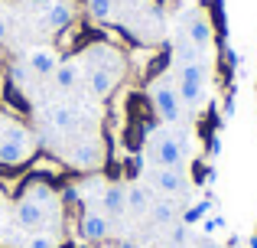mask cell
Instances as JSON below:
<instances>
[{
  "label": "cell",
  "mask_w": 257,
  "mask_h": 248,
  "mask_svg": "<svg viewBox=\"0 0 257 248\" xmlns=\"http://www.w3.org/2000/svg\"><path fill=\"white\" fill-rule=\"evenodd\" d=\"M33 153H36V137L23 124H17V121L0 124V167L4 170L30 163Z\"/></svg>",
  "instance_id": "6da1fadb"
},
{
  "label": "cell",
  "mask_w": 257,
  "mask_h": 248,
  "mask_svg": "<svg viewBox=\"0 0 257 248\" xmlns=\"http://www.w3.org/2000/svg\"><path fill=\"white\" fill-rule=\"evenodd\" d=\"M176 92H179V98H182L186 108H199V105L205 102V92H208V65L205 62L179 65V82H176Z\"/></svg>",
  "instance_id": "7a4b0ae2"
},
{
  "label": "cell",
  "mask_w": 257,
  "mask_h": 248,
  "mask_svg": "<svg viewBox=\"0 0 257 248\" xmlns=\"http://www.w3.org/2000/svg\"><path fill=\"white\" fill-rule=\"evenodd\" d=\"M150 105H153V111H157L160 121H166V124H179L182 121V108H186V105H182L176 85L166 82V78H157V82L150 85Z\"/></svg>",
  "instance_id": "3957f363"
},
{
  "label": "cell",
  "mask_w": 257,
  "mask_h": 248,
  "mask_svg": "<svg viewBox=\"0 0 257 248\" xmlns=\"http://www.w3.org/2000/svg\"><path fill=\"white\" fill-rule=\"evenodd\" d=\"M150 157H153L157 167L182 170V163H186V147L179 144L176 134H160V137H153V144H150Z\"/></svg>",
  "instance_id": "277c9868"
},
{
  "label": "cell",
  "mask_w": 257,
  "mask_h": 248,
  "mask_svg": "<svg viewBox=\"0 0 257 248\" xmlns=\"http://www.w3.org/2000/svg\"><path fill=\"white\" fill-rule=\"evenodd\" d=\"M85 62L88 69H107L114 75L124 72V56H120V49L114 43H91L85 49Z\"/></svg>",
  "instance_id": "5b68a950"
},
{
  "label": "cell",
  "mask_w": 257,
  "mask_h": 248,
  "mask_svg": "<svg viewBox=\"0 0 257 248\" xmlns=\"http://www.w3.org/2000/svg\"><path fill=\"white\" fill-rule=\"evenodd\" d=\"M101 157H104V153H101V144L94 137H85V140H78V144L69 150V167L72 170H82V173L85 170H98Z\"/></svg>",
  "instance_id": "8992f818"
},
{
  "label": "cell",
  "mask_w": 257,
  "mask_h": 248,
  "mask_svg": "<svg viewBox=\"0 0 257 248\" xmlns=\"http://www.w3.org/2000/svg\"><path fill=\"white\" fill-rule=\"evenodd\" d=\"M30 177H39V180H49V183H56V180H62L65 173H69V163H62L59 157H52V153H33L30 157Z\"/></svg>",
  "instance_id": "52a82bcc"
},
{
  "label": "cell",
  "mask_w": 257,
  "mask_h": 248,
  "mask_svg": "<svg viewBox=\"0 0 257 248\" xmlns=\"http://www.w3.org/2000/svg\"><path fill=\"white\" fill-rule=\"evenodd\" d=\"M78 232H82V238L85 242H104L107 235H111V219L104 216V212H98V209H85L82 212V219H78Z\"/></svg>",
  "instance_id": "ba28073f"
},
{
  "label": "cell",
  "mask_w": 257,
  "mask_h": 248,
  "mask_svg": "<svg viewBox=\"0 0 257 248\" xmlns=\"http://www.w3.org/2000/svg\"><path fill=\"white\" fill-rule=\"evenodd\" d=\"M182 36H186L195 49L205 52L208 46H212V39H215V30H212V23H208L205 13H192V17L186 20V33H182Z\"/></svg>",
  "instance_id": "9c48e42d"
},
{
  "label": "cell",
  "mask_w": 257,
  "mask_h": 248,
  "mask_svg": "<svg viewBox=\"0 0 257 248\" xmlns=\"http://www.w3.org/2000/svg\"><path fill=\"white\" fill-rule=\"evenodd\" d=\"M59 62H62V56L56 52V46H33V49L26 52V65H30L36 75H52V72L59 69Z\"/></svg>",
  "instance_id": "30bf717a"
},
{
  "label": "cell",
  "mask_w": 257,
  "mask_h": 248,
  "mask_svg": "<svg viewBox=\"0 0 257 248\" xmlns=\"http://www.w3.org/2000/svg\"><path fill=\"white\" fill-rule=\"evenodd\" d=\"M153 186H157L163 196H179L186 193V173L182 170H173V167H157L153 170Z\"/></svg>",
  "instance_id": "8fae6325"
},
{
  "label": "cell",
  "mask_w": 257,
  "mask_h": 248,
  "mask_svg": "<svg viewBox=\"0 0 257 248\" xmlns=\"http://www.w3.org/2000/svg\"><path fill=\"white\" fill-rule=\"evenodd\" d=\"M46 219H49V212L39 203H33V199H26V196L17 199V225L20 229H43Z\"/></svg>",
  "instance_id": "7c38bea8"
},
{
  "label": "cell",
  "mask_w": 257,
  "mask_h": 248,
  "mask_svg": "<svg viewBox=\"0 0 257 248\" xmlns=\"http://www.w3.org/2000/svg\"><path fill=\"white\" fill-rule=\"evenodd\" d=\"M117 78L120 75H114L107 69H88V89H91L94 98H111L114 89H117Z\"/></svg>",
  "instance_id": "4fadbf2b"
},
{
  "label": "cell",
  "mask_w": 257,
  "mask_h": 248,
  "mask_svg": "<svg viewBox=\"0 0 257 248\" xmlns=\"http://www.w3.org/2000/svg\"><path fill=\"white\" fill-rule=\"evenodd\" d=\"M101 209H107V216H124L127 212V186L111 183L101 190Z\"/></svg>",
  "instance_id": "5bb4252c"
},
{
  "label": "cell",
  "mask_w": 257,
  "mask_h": 248,
  "mask_svg": "<svg viewBox=\"0 0 257 248\" xmlns=\"http://www.w3.org/2000/svg\"><path fill=\"white\" fill-rule=\"evenodd\" d=\"M46 121H49V127L69 134V131H75V127H78V115H75L72 105H52L49 115H46Z\"/></svg>",
  "instance_id": "9a60e30c"
},
{
  "label": "cell",
  "mask_w": 257,
  "mask_h": 248,
  "mask_svg": "<svg viewBox=\"0 0 257 248\" xmlns=\"http://www.w3.org/2000/svg\"><path fill=\"white\" fill-rule=\"evenodd\" d=\"M52 75H56V89L72 92L78 82H82V65H78L75 59H62V62H59V69L52 72Z\"/></svg>",
  "instance_id": "2e32d148"
},
{
  "label": "cell",
  "mask_w": 257,
  "mask_h": 248,
  "mask_svg": "<svg viewBox=\"0 0 257 248\" xmlns=\"http://www.w3.org/2000/svg\"><path fill=\"white\" fill-rule=\"evenodd\" d=\"M43 23L49 26L52 33H62L65 26H72V7L69 4H49L43 10Z\"/></svg>",
  "instance_id": "e0dca14e"
},
{
  "label": "cell",
  "mask_w": 257,
  "mask_h": 248,
  "mask_svg": "<svg viewBox=\"0 0 257 248\" xmlns=\"http://www.w3.org/2000/svg\"><path fill=\"white\" fill-rule=\"evenodd\" d=\"M150 216H153L157 225H173L176 219H179V206L173 203V196H166V199H160V203L150 206Z\"/></svg>",
  "instance_id": "ac0fdd59"
},
{
  "label": "cell",
  "mask_w": 257,
  "mask_h": 248,
  "mask_svg": "<svg viewBox=\"0 0 257 248\" xmlns=\"http://www.w3.org/2000/svg\"><path fill=\"white\" fill-rule=\"evenodd\" d=\"M82 30L78 26H65L62 33H56V52L59 56H69V52H75L78 49V43H82Z\"/></svg>",
  "instance_id": "d6986e66"
},
{
  "label": "cell",
  "mask_w": 257,
  "mask_h": 248,
  "mask_svg": "<svg viewBox=\"0 0 257 248\" xmlns=\"http://www.w3.org/2000/svg\"><path fill=\"white\" fill-rule=\"evenodd\" d=\"M127 209L131 212H147L150 209V193L144 190V186H127Z\"/></svg>",
  "instance_id": "ffe728a7"
},
{
  "label": "cell",
  "mask_w": 257,
  "mask_h": 248,
  "mask_svg": "<svg viewBox=\"0 0 257 248\" xmlns=\"http://www.w3.org/2000/svg\"><path fill=\"white\" fill-rule=\"evenodd\" d=\"M176 62L179 65H189V62H202V49H195L186 36L176 43Z\"/></svg>",
  "instance_id": "44dd1931"
},
{
  "label": "cell",
  "mask_w": 257,
  "mask_h": 248,
  "mask_svg": "<svg viewBox=\"0 0 257 248\" xmlns=\"http://www.w3.org/2000/svg\"><path fill=\"white\" fill-rule=\"evenodd\" d=\"M114 13V0H88V17L98 20V23H107Z\"/></svg>",
  "instance_id": "7402d4cb"
},
{
  "label": "cell",
  "mask_w": 257,
  "mask_h": 248,
  "mask_svg": "<svg viewBox=\"0 0 257 248\" xmlns=\"http://www.w3.org/2000/svg\"><path fill=\"white\" fill-rule=\"evenodd\" d=\"M59 203H62V206H82V190L72 186V183H65L62 193H59Z\"/></svg>",
  "instance_id": "603a6c76"
},
{
  "label": "cell",
  "mask_w": 257,
  "mask_h": 248,
  "mask_svg": "<svg viewBox=\"0 0 257 248\" xmlns=\"http://www.w3.org/2000/svg\"><path fill=\"white\" fill-rule=\"evenodd\" d=\"M208 209H212V206H208V203H199V206H192V209H189L186 216H182V222H186V225H195V222H202Z\"/></svg>",
  "instance_id": "cb8c5ba5"
},
{
  "label": "cell",
  "mask_w": 257,
  "mask_h": 248,
  "mask_svg": "<svg viewBox=\"0 0 257 248\" xmlns=\"http://www.w3.org/2000/svg\"><path fill=\"white\" fill-rule=\"evenodd\" d=\"M170 242L176 245V248H182L189 242V225L186 222H179V225H173V232H170Z\"/></svg>",
  "instance_id": "d4e9b609"
},
{
  "label": "cell",
  "mask_w": 257,
  "mask_h": 248,
  "mask_svg": "<svg viewBox=\"0 0 257 248\" xmlns=\"http://www.w3.org/2000/svg\"><path fill=\"white\" fill-rule=\"evenodd\" d=\"M26 248H56V242H52V235H49V232H36V235H30Z\"/></svg>",
  "instance_id": "484cf974"
},
{
  "label": "cell",
  "mask_w": 257,
  "mask_h": 248,
  "mask_svg": "<svg viewBox=\"0 0 257 248\" xmlns=\"http://www.w3.org/2000/svg\"><path fill=\"white\" fill-rule=\"evenodd\" d=\"M10 85H26V65H10Z\"/></svg>",
  "instance_id": "4316f807"
},
{
  "label": "cell",
  "mask_w": 257,
  "mask_h": 248,
  "mask_svg": "<svg viewBox=\"0 0 257 248\" xmlns=\"http://www.w3.org/2000/svg\"><path fill=\"white\" fill-rule=\"evenodd\" d=\"M140 170H144V157L134 153V157L127 160V177H140Z\"/></svg>",
  "instance_id": "83f0119b"
},
{
  "label": "cell",
  "mask_w": 257,
  "mask_h": 248,
  "mask_svg": "<svg viewBox=\"0 0 257 248\" xmlns=\"http://www.w3.org/2000/svg\"><path fill=\"white\" fill-rule=\"evenodd\" d=\"M202 229H205V235H212V232H218V229H225V219H205V222H202Z\"/></svg>",
  "instance_id": "f1b7e54d"
},
{
  "label": "cell",
  "mask_w": 257,
  "mask_h": 248,
  "mask_svg": "<svg viewBox=\"0 0 257 248\" xmlns=\"http://www.w3.org/2000/svg\"><path fill=\"white\" fill-rule=\"evenodd\" d=\"M7 39V20H4V13H0V43Z\"/></svg>",
  "instance_id": "f546056e"
},
{
  "label": "cell",
  "mask_w": 257,
  "mask_h": 248,
  "mask_svg": "<svg viewBox=\"0 0 257 248\" xmlns=\"http://www.w3.org/2000/svg\"><path fill=\"white\" fill-rule=\"evenodd\" d=\"M199 248H218V245H215L212 238H202V242H199Z\"/></svg>",
  "instance_id": "4dcf8cb0"
},
{
  "label": "cell",
  "mask_w": 257,
  "mask_h": 248,
  "mask_svg": "<svg viewBox=\"0 0 257 248\" xmlns=\"http://www.w3.org/2000/svg\"><path fill=\"white\" fill-rule=\"evenodd\" d=\"M26 4H33V7H49L52 0H26Z\"/></svg>",
  "instance_id": "1f68e13d"
},
{
  "label": "cell",
  "mask_w": 257,
  "mask_h": 248,
  "mask_svg": "<svg viewBox=\"0 0 257 248\" xmlns=\"http://www.w3.org/2000/svg\"><path fill=\"white\" fill-rule=\"evenodd\" d=\"M117 248H137V245H134V242H120Z\"/></svg>",
  "instance_id": "d6a6232c"
},
{
  "label": "cell",
  "mask_w": 257,
  "mask_h": 248,
  "mask_svg": "<svg viewBox=\"0 0 257 248\" xmlns=\"http://www.w3.org/2000/svg\"><path fill=\"white\" fill-rule=\"evenodd\" d=\"M78 248H94V242H85V245H78Z\"/></svg>",
  "instance_id": "836d02e7"
},
{
  "label": "cell",
  "mask_w": 257,
  "mask_h": 248,
  "mask_svg": "<svg viewBox=\"0 0 257 248\" xmlns=\"http://www.w3.org/2000/svg\"><path fill=\"white\" fill-rule=\"evenodd\" d=\"M182 4H189V0H182Z\"/></svg>",
  "instance_id": "e575fe53"
}]
</instances>
